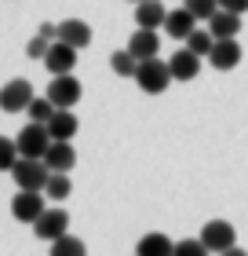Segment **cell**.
<instances>
[{
  "mask_svg": "<svg viewBox=\"0 0 248 256\" xmlns=\"http://www.w3.org/2000/svg\"><path fill=\"white\" fill-rule=\"evenodd\" d=\"M51 44H55V40H48V37H40V33H37V37H33V40L26 44V55H29V59H44Z\"/></svg>",
  "mask_w": 248,
  "mask_h": 256,
  "instance_id": "83f0119b",
  "label": "cell"
},
{
  "mask_svg": "<svg viewBox=\"0 0 248 256\" xmlns=\"http://www.w3.org/2000/svg\"><path fill=\"white\" fill-rule=\"evenodd\" d=\"M44 66H48V74L58 77V74H73V66H77V48H69L66 40H55L48 55H44Z\"/></svg>",
  "mask_w": 248,
  "mask_h": 256,
  "instance_id": "9c48e42d",
  "label": "cell"
},
{
  "mask_svg": "<svg viewBox=\"0 0 248 256\" xmlns=\"http://www.w3.org/2000/svg\"><path fill=\"white\" fill-rule=\"evenodd\" d=\"M186 48H190L194 55H201V59H208L212 48H216V37H212L208 30H194L190 37H186Z\"/></svg>",
  "mask_w": 248,
  "mask_h": 256,
  "instance_id": "603a6c76",
  "label": "cell"
},
{
  "mask_svg": "<svg viewBox=\"0 0 248 256\" xmlns=\"http://www.w3.org/2000/svg\"><path fill=\"white\" fill-rule=\"evenodd\" d=\"M219 256H248L245 249H238V246H234V249H227V252H219Z\"/></svg>",
  "mask_w": 248,
  "mask_h": 256,
  "instance_id": "4dcf8cb0",
  "label": "cell"
},
{
  "mask_svg": "<svg viewBox=\"0 0 248 256\" xmlns=\"http://www.w3.org/2000/svg\"><path fill=\"white\" fill-rule=\"evenodd\" d=\"M73 194V183H69V172H51L48 183H44V198L48 202H66Z\"/></svg>",
  "mask_w": 248,
  "mask_h": 256,
  "instance_id": "ffe728a7",
  "label": "cell"
},
{
  "mask_svg": "<svg viewBox=\"0 0 248 256\" xmlns=\"http://www.w3.org/2000/svg\"><path fill=\"white\" fill-rule=\"evenodd\" d=\"M51 143H55V139H51V132H48V124H40V121H29V124L15 136V146H18L22 158H44Z\"/></svg>",
  "mask_w": 248,
  "mask_h": 256,
  "instance_id": "3957f363",
  "label": "cell"
},
{
  "mask_svg": "<svg viewBox=\"0 0 248 256\" xmlns=\"http://www.w3.org/2000/svg\"><path fill=\"white\" fill-rule=\"evenodd\" d=\"M208 33H212L216 40H234V37L241 33V15H234V11H223V8H219L216 15L208 18Z\"/></svg>",
  "mask_w": 248,
  "mask_h": 256,
  "instance_id": "4fadbf2b",
  "label": "cell"
},
{
  "mask_svg": "<svg viewBox=\"0 0 248 256\" xmlns=\"http://www.w3.org/2000/svg\"><path fill=\"white\" fill-rule=\"evenodd\" d=\"M168 70H172L175 80H194L201 74V55H194L190 48H183V52H175L168 59Z\"/></svg>",
  "mask_w": 248,
  "mask_h": 256,
  "instance_id": "2e32d148",
  "label": "cell"
},
{
  "mask_svg": "<svg viewBox=\"0 0 248 256\" xmlns=\"http://www.w3.org/2000/svg\"><path fill=\"white\" fill-rule=\"evenodd\" d=\"M164 18H168V8H164L161 0H143V4H135V26L139 30H157V26H164Z\"/></svg>",
  "mask_w": 248,
  "mask_h": 256,
  "instance_id": "9a60e30c",
  "label": "cell"
},
{
  "mask_svg": "<svg viewBox=\"0 0 248 256\" xmlns=\"http://www.w3.org/2000/svg\"><path fill=\"white\" fill-rule=\"evenodd\" d=\"M55 110H58V106H55V102H51L48 96H33V102L26 106V114H29V121H40V124H48Z\"/></svg>",
  "mask_w": 248,
  "mask_h": 256,
  "instance_id": "cb8c5ba5",
  "label": "cell"
},
{
  "mask_svg": "<svg viewBox=\"0 0 248 256\" xmlns=\"http://www.w3.org/2000/svg\"><path fill=\"white\" fill-rule=\"evenodd\" d=\"M44 165H48L51 172H73V165H77L73 143H51L48 154H44Z\"/></svg>",
  "mask_w": 248,
  "mask_h": 256,
  "instance_id": "e0dca14e",
  "label": "cell"
},
{
  "mask_svg": "<svg viewBox=\"0 0 248 256\" xmlns=\"http://www.w3.org/2000/svg\"><path fill=\"white\" fill-rule=\"evenodd\" d=\"M241 44H238V37L234 40H216V48H212V55H208V62L216 66V70H238V62H241Z\"/></svg>",
  "mask_w": 248,
  "mask_h": 256,
  "instance_id": "8fae6325",
  "label": "cell"
},
{
  "mask_svg": "<svg viewBox=\"0 0 248 256\" xmlns=\"http://www.w3.org/2000/svg\"><path fill=\"white\" fill-rule=\"evenodd\" d=\"M183 8L190 11L197 22H208V18L219 11V0H183Z\"/></svg>",
  "mask_w": 248,
  "mask_h": 256,
  "instance_id": "d4e9b609",
  "label": "cell"
},
{
  "mask_svg": "<svg viewBox=\"0 0 248 256\" xmlns=\"http://www.w3.org/2000/svg\"><path fill=\"white\" fill-rule=\"evenodd\" d=\"M51 168L44 165V158H18L15 168H11V180L18 183V190H44Z\"/></svg>",
  "mask_w": 248,
  "mask_h": 256,
  "instance_id": "7a4b0ae2",
  "label": "cell"
},
{
  "mask_svg": "<svg viewBox=\"0 0 248 256\" xmlns=\"http://www.w3.org/2000/svg\"><path fill=\"white\" fill-rule=\"evenodd\" d=\"M40 194H44V190H18L15 198H11V216H15L18 224H29V227H33V224L40 220V212L48 208Z\"/></svg>",
  "mask_w": 248,
  "mask_h": 256,
  "instance_id": "8992f818",
  "label": "cell"
},
{
  "mask_svg": "<svg viewBox=\"0 0 248 256\" xmlns=\"http://www.w3.org/2000/svg\"><path fill=\"white\" fill-rule=\"evenodd\" d=\"M40 37H48V40H58V26H55V22H40Z\"/></svg>",
  "mask_w": 248,
  "mask_h": 256,
  "instance_id": "f546056e",
  "label": "cell"
},
{
  "mask_svg": "<svg viewBox=\"0 0 248 256\" xmlns=\"http://www.w3.org/2000/svg\"><path fill=\"white\" fill-rule=\"evenodd\" d=\"M128 4H143V0H128Z\"/></svg>",
  "mask_w": 248,
  "mask_h": 256,
  "instance_id": "1f68e13d",
  "label": "cell"
},
{
  "mask_svg": "<svg viewBox=\"0 0 248 256\" xmlns=\"http://www.w3.org/2000/svg\"><path fill=\"white\" fill-rule=\"evenodd\" d=\"M58 40H66L69 48H88L91 44V26L84 18H66V22H58Z\"/></svg>",
  "mask_w": 248,
  "mask_h": 256,
  "instance_id": "7c38bea8",
  "label": "cell"
},
{
  "mask_svg": "<svg viewBox=\"0 0 248 256\" xmlns=\"http://www.w3.org/2000/svg\"><path fill=\"white\" fill-rule=\"evenodd\" d=\"M172 70H168V62L164 59H143L139 62V70H135V84L146 92V96H161V92H168V84H172Z\"/></svg>",
  "mask_w": 248,
  "mask_h": 256,
  "instance_id": "6da1fadb",
  "label": "cell"
},
{
  "mask_svg": "<svg viewBox=\"0 0 248 256\" xmlns=\"http://www.w3.org/2000/svg\"><path fill=\"white\" fill-rule=\"evenodd\" d=\"M110 70H113L117 77H132V80H135L139 59H135V55L128 52V48H124V52H113V55H110Z\"/></svg>",
  "mask_w": 248,
  "mask_h": 256,
  "instance_id": "44dd1931",
  "label": "cell"
},
{
  "mask_svg": "<svg viewBox=\"0 0 248 256\" xmlns=\"http://www.w3.org/2000/svg\"><path fill=\"white\" fill-rule=\"evenodd\" d=\"M18 146H15V139H7V136H0V172H11L15 168V161H18Z\"/></svg>",
  "mask_w": 248,
  "mask_h": 256,
  "instance_id": "484cf974",
  "label": "cell"
},
{
  "mask_svg": "<svg viewBox=\"0 0 248 256\" xmlns=\"http://www.w3.org/2000/svg\"><path fill=\"white\" fill-rule=\"evenodd\" d=\"M51 256H88V246L73 234H62L51 242Z\"/></svg>",
  "mask_w": 248,
  "mask_h": 256,
  "instance_id": "7402d4cb",
  "label": "cell"
},
{
  "mask_svg": "<svg viewBox=\"0 0 248 256\" xmlns=\"http://www.w3.org/2000/svg\"><path fill=\"white\" fill-rule=\"evenodd\" d=\"M80 96H84V88H80V80L73 74H58L51 84H48V99L55 102L58 110H73L77 102H80Z\"/></svg>",
  "mask_w": 248,
  "mask_h": 256,
  "instance_id": "5b68a950",
  "label": "cell"
},
{
  "mask_svg": "<svg viewBox=\"0 0 248 256\" xmlns=\"http://www.w3.org/2000/svg\"><path fill=\"white\" fill-rule=\"evenodd\" d=\"M201 242L208 246V252H227L238 246V230H234V224H227V220H208L205 227H201Z\"/></svg>",
  "mask_w": 248,
  "mask_h": 256,
  "instance_id": "277c9868",
  "label": "cell"
},
{
  "mask_svg": "<svg viewBox=\"0 0 248 256\" xmlns=\"http://www.w3.org/2000/svg\"><path fill=\"white\" fill-rule=\"evenodd\" d=\"M128 52H132L139 62H143V59H157V55H161V37H157V30H135L132 40H128Z\"/></svg>",
  "mask_w": 248,
  "mask_h": 256,
  "instance_id": "30bf717a",
  "label": "cell"
},
{
  "mask_svg": "<svg viewBox=\"0 0 248 256\" xmlns=\"http://www.w3.org/2000/svg\"><path fill=\"white\" fill-rule=\"evenodd\" d=\"M172 256H212V252H208V246L201 238H183V242H175Z\"/></svg>",
  "mask_w": 248,
  "mask_h": 256,
  "instance_id": "4316f807",
  "label": "cell"
},
{
  "mask_svg": "<svg viewBox=\"0 0 248 256\" xmlns=\"http://www.w3.org/2000/svg\"><path fill=\"white\" fill-rule=\"evenodd\" d=\"M33 102V84L26 77H15L11 84L0 88V106H4L7 114H18V110H26Z\"/></svg>",
  "mask_w": 248,
  "mask_h": 256,
  "instance_id": "ba28073f",
  "label": "cell"
},
{
  "mask_svg": "<svg viewBox=\"0 0 248 256\" xmlns=\"http://www.w3.org/2000/svg\"><path fill=\"white\" fill-rule=\"evenodd\" d=\"M33 234L44 238V242H55V238L69 234V216H66V208H44L40 220L33 224Z\"/></svg>",
  "mask_w": 248,
  "mask_h": 256,
  "instance_id": "52a82bcc",
  "label": "cell"
},
{
  "mask_svg": "<svg viewBox=\"0 0 248 256\" xmlns=\"http://www.w3.org/2000/svg\"><path fill=\"white\" fill-rule=\"evenodd\" d=\"M77 128H80V121H77V114H69V110H55L51 121H48V132H51L55 143H73Z\"/></svg>",
  "mask_w": 248,
  "mask_h": 256,
  "instance_id": "5bb4252c",
  "label": "cell"
},
{
  "mask_svg": "<svg viewBox=\"0 0 248 256\" xmlns=\"http://www.w3.org/2000/svg\"><path fill=\"white\" fill-rule=\"evenodd\" d=\"M223 11H234V15H245L248 11V0H219Z\"/></svg>",
  "mask_w": 248,
  "mask_h": 256,
  "instance_id": "f1b7e54d",
  "label": "cell"
},
{
  "mask_svg": "<svg viewBox=\"0 0 248 256\" xmlns=\"http://www.w3.org/2000/svg\"><path fill=\"white\" fill-rule=\"evenodd\" d=\"M194 30H197V18H194L186 8H175V11H168V18H164V33H168V37H175V40H186Z\"/></svg>",
  "mask_w": 248,
  "mask_h": 256,
  "instance_id": "ac0fdd59",
  "label": "cell"
},
{
  "mask_svg": "<svg viewBox=\"0 0 248 256\" xmlns=\"http://www.w3.org/2000/svg\"><path fill=\"white\" fill-rule=\"evenodd\" d=\"M175 252V242L168 234H161V230H153V234H143L135 246V256H172Z\"/></svg>",
  "mask_w": 248,
  "mask_h": 256,
  "instance_id": "d6986e66",
  "label": "cell"
}]
</instances>
